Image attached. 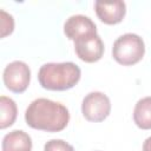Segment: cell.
Wrapping results in <instances>:
<instances>
[{
    "instance_id": "6da1fadb",
    "label": "cell",
    "mask_w": 151,
    "mask_h": 151,
    "mask_svg": "<svg viewBox=\"0 0 151 151\" xmlns=\"http://www.w3.org/2000/svg\"><path fill=\"white\" fill-rule=\"evenodd\" d=\"M25 120L32 129L59 132L67 126L70 112L65 105L58 101L47 98H38L26 109Z\"/></svg>"
},
{
    "instance_id": "7a4b0ae2",
    "label": "cell",
    "mask_w": 151,
    "mask_h": 151,
    "mask_svg": "<svg viewBox=\"0 0 151 151\" xmlns=\"http://www.w3.org/2000/svg\"><path fill=\"white\" fill-rule=\"evenodd\" d=\"M81 76L78 65L67 63H47L38 72L40 85L50 91H66L77 85Z\"/></svg>"
},
{
    "instance_id": "3957f363",
    "label": "cell",
    "mask_w": 151,
    "mask_h": 151,
    "mask_svg": "<svg viewBox=\"0 0 151 151\" xmlns=\"http://www.w3.org/2000/svg\"><path fill=\"white\" fill-rule=\"evenodd\" d=\"M145 53V45L143 39L134 33H125L120 35L113 44L112 57L123 65L130 66L139 63Z\"/></svg>"
},
{
    "instance_id": "277c9868",
    "label": "cell",
    "mask_w": 151,
    "mask_h": 151,
    "mask_svg": "<svg viewBox=\"0 0 151 151\" xmlns=\"http://www.w3.org/2000/svg\"><path fill=\"white\" fill-rule=\"evenodd\" d=\"M111 112V101L103 92H91L81 103V113L90 122H103Z\"/></svg>"
},
{
    "instance_id": "5b68a950",
    "label": "cell",
    "mask_w": 151,
    "mask_h": 151,
    "mask_svg": "<svg viewBox=\"0 0 151 151\" xmlns=\"http://www.w3.org/2000/svg\"><path fill=\"white\" fill-rule=\"evenodd\" d=\"M2 79L5 86L9 91L14 93H21L29 85L31 70L26 63L15 60L9 63L5 67L2 73Z\"/></svg>"
},
{
    "instance_id": "8992f818",
    "label": "cell",
    "mask_w": 151,
    "mask_h": 151,
    "mask_svg": "<svg viewBox=\"0 0 151 151\" xmlns=\"http://www.w3.org/2000/svg\"><path fill=\"white\" fill-rule=\"evenodd\" d=\"M74 51L80 60L96 63L104 54V42L97 33L86 34L74 40Z\"/></svg>"
},
{
    "instance_id": "52a82bcc",
    "label": "cell",
    "mask_w": 151,
    "mask_h": 151,
    "mask_svg": "<svg viewBox=\"0 0 151 151\" xmlns=\"http://www.w3.org/2000/svg\"><path fill=\"white\" fill-rule=\"evenodd\" d=\"M94 9L104 24L107 25H116L119 24L126 13V5L124 1H96Z\"/></svg>"
},
{
    "instance_id": "ba28073f",
    "label": "cell",
    "mask_w": 151,
    "mask_h": 151,
    "mask_svg": "<svg viewBox=\"0 0 151 151\" xmlns=\"http://www.w3.org/2000/svg\"><path fill=\"white\" fill-rule=\"evenodd\" d=\"M64 33L70 40H77L78 38L97 33V26L90 17L83 14L71 15L64 24Z\"/></svg>"
},
{
    "instance_id": "9c48e42d",
    "label": "cell",
    "mask_w": 151,
    "mask_h": 151,
    "mask_svg": "<svg viewBox=\"0 0 151 151\" xmlns=\"http://www.w3.org/2000/svg\"><path fill=\"white\" fill-rule=\"evenodd\" d=\"M2 151H31L32 139L22 130H13L2 138Z\"/></svg>"
},
{
    "instance_id": "30bf717a",
    "label": "cell",
    "mask_w": 151,
    "mask_h": 151,
    "mask_svg": "<svg viewBox=\"0 0 151 151\" xmlns=\"http://www.w3.org/2000/svg\"><path fill=\"white\" fill-rule=\"evenodd\" d=\"M133 120L142 130L151 129V97L139 99L133 110Z\"/></svg>"
},
{
    "instance_id": "8fae6325",
    "label": "cell",
    "mask_w": 151,
    "mask_h": 151,
    "mask_svg": "<svg viewBox=\"0 0 151 151\" xmlns=\"http://www.w3.org/2000/svg\"><path fill=\"white\" fill-rule=\"evenodd\" d=\"M17 104L15 101L6 96L0 97V129H6L11 125L17 119Z\"/></svg>"
},
{
    "instance_id": "7c38bea8",
    "label": "cell",
    "mask_w": 151,
    "mask_h": 151,
    "mask_svg": "<svg viewBox=\"0 0 151 151\" xmlns=\"http://www.w3.org/2000/svg\"><path fill=\"white\" fill-rule=\"evenodd\" d=\"M0 19H1V38H5L6 35L11 34L14 29V19L11 14L5 12L4 9L0 11Z\"/></svg>"
},
{
    "instance_id": "4fadbf2b",
    "label": "cell",
    "mask_w": 151,
    "mask_h": 151,
    "mask_svg": "<svg viewBox=\"0 0 151 151\" xmlns=\"http://www.w3.org/2000/svg\"><path fill=\"white\" fill-rule=\"evenodd\" d=\"M44 151H74V149L63 139H51L45 144Z\"/></svg>"
},
{
    "instance_id": "5bb4252c",
    "label": "cell",
    "mask_w": 151,
    "mask_h": 151,
    "mask_svg": "<svg viewBox=\"0 0 151 151\" xmlns=\"http://www.w3.org/2000/svg\"><path fill=\"white\" fill-rule=\"evenodd\" d=\"M143 151H151V137L145 139L143 144Z\"/></svg>"
}]
</instances>
